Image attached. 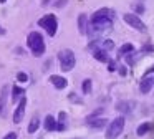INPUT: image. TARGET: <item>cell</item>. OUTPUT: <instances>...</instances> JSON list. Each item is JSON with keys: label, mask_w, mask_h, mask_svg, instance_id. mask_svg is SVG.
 <instances>
[{"label": "cell", "mask_w": 154, "mask_h": 139, "mask_svg": "<svg viewBox=\"0 0 154 139\" xmlns=\"http://www.w3.org/2000/svg\"><path fill=\"white\" fill-rule=\"evenodd\" d=\"M27 45H28V48L32 50V55H33V56H37V58H38V56H43V53H45V42H43V36H42L38 32L28 33Z\"/></svg>", "instance_id": "1"}, {"label": "cell", "mask_w": 154, "mask_h": 139, "mask_svg": "<svg viewBox=\"0 0 154 139\" xmlns=\"http://www.w3.org/2000/svg\"><path fill=\"white\" fill-rule=\"evenodd\" d=\"M58 60H60V68L61 71H71V70L75 68V65H76V58H75V53L71 51V50L65 48L61 50L60 53H58Z\"/></svg>", "instance_id": "2"}, {"label": "cell", "mask_w": 154, "mask_h": 139, "mask_svg": "<svg viewBox=\"0 0 154 139\" xmlns=\"http://www.w3.org/2000/svg\"><path fill=\"white\" fill-rule=\"evenodd\" d=\"M38 26L47 30V33L50 36H55L57 35V30H58V20L53 13H47L45 17H42V18L38 20Z\"/></svg>", "instance_id": "3"}, {"label": "cell", "mask_w": 154, "mask_h": 139, "mask_svg": "<svg viewBox=\"0 0 154 139\" xmlns=\"http://www.w3.org/2000/svg\"><path fill=\"white\" fill-rule=\"evenodd\" d=\"M123 129H124V118L123 116H118V118L113 119V121L109 122V126H108L106 139H116L118 136H121Z\"/></svg>", "instance_id": "4"}, {"label": "cell", "mask_w": 154, "mask_h": 139, "mask_svg": "<svg viewBox=\"0 0 154 139\" xmlns=\"http://www.w3.org/2000/svg\"><path fill=\"white\" fill-rule=\"evenodd\" d=\"M123 18H124V22H126L129 26H133V28L139 30V32H143V30H144V23L141 22V18L136 15V13H126Z\"/></svg>", "instance_id": "5"}, {"label": "cell", "mask_w": 154, "mask_h": 139, "mask_svg": "<svg viewBox=\"0 0 154 139\" xmlns=\"http://www.w3.org/2000/svg\"><path fill=\"white\" fill-rule=\"evenodd\" d=\"M25 108H27V98H22L20 99V104L17 106V109H15V113H14V122L15 124H20L22 122V119H23V116H25Z\"/></svg>", "instance_id": "6"}, {"label": "cell", "mask_w": 154, "mask_h": 139, "mask_svg": "<svg viewBox=\"0 0 154 139\" xmlns=\"http://www.w3.org/2000/svg\"><path fill=\"white\" fill-rule=\"evenodd\" d=\"M86 122L94 129H101L106 126V118H96V114H91L86 118Z\"/></svg>", "instance_id": "7"}, {"label": "cell", "mask_w": 154, "mask_h": 139, "mask_svg": "<svg viewBox=\"0 0 154 139\" xmlns=\"http://www.w3.org/2000/svg\"><path fill=\"white\" fill-rule=\"evenodd\" d=\"M152 86H154V75L152 76L147 75V76H144V78H143L139 89H141V93H143V94H147V93L152 89Z\"/></svg>", "instance_id": "8"}, {"label": "cell", "mask_w": 154, "mask_h": 139, "mask_svg": "<svg viewBox=\"0 0 154 139\" xmlns=\"http://www.w3.org/2000/svg\"><path fill=\"white\" fill-rule=\"evenodd\" d=\"M144 55H146V51H143V50H141V51H136V50H133L131 53H128V55H124V56H126V63L131 66V65H136V63L139 61V60L143 58Z\"/></svg>", "instance_id": "9"}, {"label": "cell", "mask_w": 154, "mask_h": 139, "mask_svg": "<svg viewBox=\"0 0 154 139\" xmlns=\"http://www.w3.org/2000/svg\"><path fill=\"white\" fill-rule=\"evenodd\" d=\"M134 109V103L133 101H119L116 104V111L121 113V114H128Z\"/></svg>", "instance_id": "10"}, {"label": "cell", "mask_w": 154, "mask_h": 139, "mask_svg": "<svg viewBox=\"0 0 154 139\" xmlns=\"http://www.w3.org/2000/svg\"><path fill=\"white\" fill-rule=\"evenodd\" d=\"M91 18H114V12L111 8H100L91 15Z\"/></svg>", "instance_id": "11"}, {"label": "cell", "mask_w": 154, "mask_h": 139, "mask_svg": "<svg viewBox=\"0 0 154 139\" xmlns=\"http://www.w3.org/2000/svg\"><path fill=\"white\" fill-rule=\"evenodd\" d=\"M50 81L55 85V88H57V89H63V88H66V85H68L66 78H65V76H60V75H51L50 76Z\"/></svg>", "instance_id": "12"}, {"label": "cell", "mask_w": 154, "mask_h": 139, "mask_svg": "<svg viewBox=\"0 0 154 139\" xmlns=\"http://www.w3.org/2000/svg\"><path fill=\"white\" fill-rule=\"evenodd\" d=\"M91 53H93V56L98 60V61H101V63H108V61H109L108 51H106V50H103L101 46H100V48H96V50H93Z\"/></svg>", "instance_id": "13"}, {"label": "cell", "mask_w": 154, "mask_h": 139, "mask_svg": "<svg viewBox=\"0 0 154 139\" xmlns=\"http://www.w3.org/2000/svg\"><path fill=\"white\" fill-rule=\"evenodd\" d=\"M86 28H88V17L85 13L78 15V30H80L81 35H86Z\"/></svg>", "instance_id": "14"}, {"label": "cell", "mask_w": 154, "mask_h": 139, "mask_svg": "<svg viewBox=\"0 0 154 139\" xmlns=\"http://www.w3.org/2000/svg\"><path fill=\"white\" fill-rule=\"evenodd\" d=\"M65 128H66V113L61 111L58 114V122H57V129L55 131H65Z\"/></svg>", "instance_id": "15"}, {"label": "cell", "mask_w": 154, "mask_h": 139, "mask_svg": "<svg viewBox=\"0 0 154 139\" xmlns=\"http://www.w3.org/2000/svg\"><path fill=\"white\" fill-rule=\"evenodd\" d=\"M151 128H152L151 122H141V124L137 126V129H136V134L137 136H144V134H147V132L151 131Z\"/></svg>", "instance_id": "16"}, {"label": "cell", "mask_w": 154, "mask_h": 139, "mask_svg": "<svg viewBox=\"0 0 154 139\" xmlns=\"http://www.w3.org/2000/svg\"><path fill=\"white\" fill-rule=\"evenodd\" d=\"M45 129H47V131H55V129H57V121H55V118L51 114H48L47 118H45Z\"/></svg>", "instance_id": "17"}, {"label": "cell", "mask_w": 154, "mask_h": 139, "mask_svg": "<svg viewBox=\"0 0 154 139\" xmlns=\"http://www.w3.org/2000/svg\"><path fill=\"white\" fill-rule=\"evenodd\" d=\"M134 50V45L133 43H124L123 46H121L119 50H118V58H121V56H124V55H128V53H131Z\"/></svg>", "instance_id": "18"}, {"label": "cell", "mask_w": 154, "mask_h": 139, "mask_svg": "<svg viewBox=\"0 0 154 139\" xmlns=\"http://www.w3.org/2000/svg\"><path fill=\"white\" fill-rule=\"evenodd\" d=\"M38 126H40V118H38V116H33V118H32V121H30V124H28L27 131L30 132V134H33V132L38 131Z\"/></svg>", "instance_id": "19"}, {"label": "cell", "mask_w": 154, "mask_h": 139, "mask_svg": "<svg viewBox=\"0 0 154 139\" xmlns=\"http://www.w3.org/2000/svg\"><path fill=\"white\" fill-rule=\"evenodd\" d=\"M23 94H25V89H22L20 86H14L12 88V101L14 103H17L20 99V96H23Z\"/></svg>", "instance_id": "20"}, {"label": "cell", "mask_w": 154, "mask_h": 139, "mask_svg": "<svg viewBox=\"0 0 154 139\" xmlns=\"http://www.w3.org/2000/svg\"><path fill=\"white\" fill-rule=\"evenodd\" d=\"M91 88H93V83H91V79H85L83 85H81L83 93H85V94H90V93H91Z\"/></svg>", "instance_id": "21"}, {"label": "cell", "mask_w": 154, "mask_h": 139, "mask_svg": "<svg viewBox=\"0 0 154 139\" xmlns=\"http://www.w3.org/2000/svg\"><path fill=\"white\" fill-rule=\"evenodd\" d=\"M131 8L134 10V13H136V15L144 13V5H143V3H139V2H134L133 5H131Z\"/></svg>", "instance_id": "22"}, {"label": "cell", "mask_w": 154, "mask_h": 139, "mask_svg": "<svg viewBox=\"0 0 154 139\" xmlns=\"http://www.w3.org/2000/svg\"><path fill=\"white\" fill-rule=\"evenodd\" d=\"M101 48L106 50V51H108V50H113L114 48V43L111 42V40H104V42H101Z\"/></svg>", "instance_id": "23"}, {"label": "cell", "mask_w": 154, "mask_h": 139, "mask_svg": "<svg viewBox=\"0 0 154 139\" xmlns=\"http://www.w3.org/2000/svg\"><path fill=\"white\" fill-rule=\"evenodd\" d=\"M17 79L20 83H27L28 81V75L25 71H20V73H17Z\"/></svg>", "instance_id": "24"}, {"label": "cell", "mask_w": 154, "mask_h": 139, "mask_svg": "<svg viewBox=\"0 0 154 139\" xmlns=\"http://www.w3.org/2000/svg\"><path fill=\"white\" fill-rule=\"evenodd\" d=\"M5 96H7V86L2 89V94H0V111H2V108H4V104H5Z\"/></svg>", "instance_id": "25"}, {"label": "cell", "mask_w": 154, "mask_h": 139, "mask_svg": "<svg viewBox=\"0 0 154 139\" xmlns=\"http://www.w3.org/2000/svg\"><path fill=\"white\" fill-rule=\"evenodd\" d=\"M68 3V0H57V2L53 3L55 7H57V8H61V7H65Z\"/></svg>", "instance_id": "26"}, {"label": "cell", "mask_w": 154, "mask_h": 139, "mask_svg": "<svg viewBox=\"0 0 154 139\" xmlns=\"http://www.w3.org/2000/svg\"><path fill=\"white\" fill-rule=\"evenodd\" d=\"M70 99H71V101H75V103H78V104H81V103H83V99L78 98V96L75 94V93H71V94H70Z\"/></svg>", "instance_id": "27"}, {"label": "cell", "mask_w": 154, "mask_h": 139, "mask_svg": "<svg viewBox=\"0 0 154 139\" xmlns=\"http://www.w3.org/2000/svg\"><path fill=\"white\" fill-rule=\"evenodd\" d=\"M2 139H17V132H8V134L4 136Z\"/></svg>", "instance_id": "28"}, {"label": "cell", "mask_w": 154, "mask_h": 139, "mask_svg": "<svg viewBox=\"0 0 154 139\" xmlns=\"http://www.w3.org/2000/svg\"><path fill=\"white\" fill-rule=\"evenodd\" d=\"M118 70H119V73H121V76H126V68H124V66H121V65H118Z\"/></svg>", "instance_id": "29"}, {"label": "cell", "mask_w": 154, "mask_h": 139, "mask_svg": "<svg viewBox=\"0 0 154 139\" xmlns=\"http://www.w3.org/2000/svg\"><path fill=\"white\" fill-rule=\"evenodd\" d=\"M108 63H109V66H108V68H109L111 71H113V70H116V65H114V61H111V60H109Z\"/></svg>", "instance_id": "30"}, {"label": "cell", "mask_w": 154, "mask_h": 139, "mask_svg": "<svg viewBox=\"0 0 154 139\" xmlns=\"http://www.w3.org/2000/svg\"><path fill=\"white\" fill-rule=\"evenodd\" d=\"M151 73H154V65H152V66H151V68H149V70H147V71H146V73H144V76H147V75H151Z\"/></svg>", "instance_id": "31"}, {"label": "cell", "mask_w": 154, "mask_h": 139, "mask_svg": "<svg viewBox=\"0 0 154 139\" xmlns=\"http://www.w3.org/2000/svg\"><path fill=\"white\" fill-rule=\"evenodd\" d=\"M50 2H51V0H42V5H43V7H47Z\"/></svg>", "instance_id": "32"}, {"label": "cell", "mask_w": 154, "mask_h": 139, "mask_svg": "<svg viewBox=\"0 0 154 139\" xmlns=\"http://www.w3.org/2000/svg\"><path fill=\"white\" fill-rule=\"evenodd\" d=\"M5 33H7V30H5L4 26H0V35H5Z\"/></svg>", "instance_id": "33"}, {"label": "cell", "mask_w": 154, "mask_h": 139, "mask_svg": "<svg viewBox=\"0 0 154 139\" xmlns=\"http://www.w3.org/2000/svg\"><path fill=\"white\" fill-rule=\"evenodd\" d=\"M5 2H7V0H0V3H5Z\"/></svg>", "instance_id": "34"}]
</instances>
